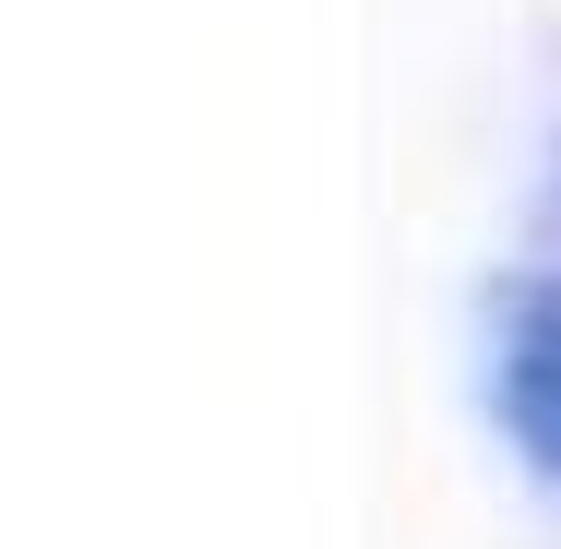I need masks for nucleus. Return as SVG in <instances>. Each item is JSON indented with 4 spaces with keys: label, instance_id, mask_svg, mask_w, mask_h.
Listing matches in <instances>:
<instances>
[{
    "label": "nucleus",
    "instance_id": "f257e3e1",
    "mask_svg": "<svg viewBox=\"0 0 561 549\" xmlns=\"http://www.w3.org/2000/svg\"><path fill=\"white\" fill-rule=\"evenodd\" d=\"M490 419L538 478H561V275H514L490 299Z\"/></svg>",
    "mask_w": 561,
    "mask_h": 549
}]
</instances>
